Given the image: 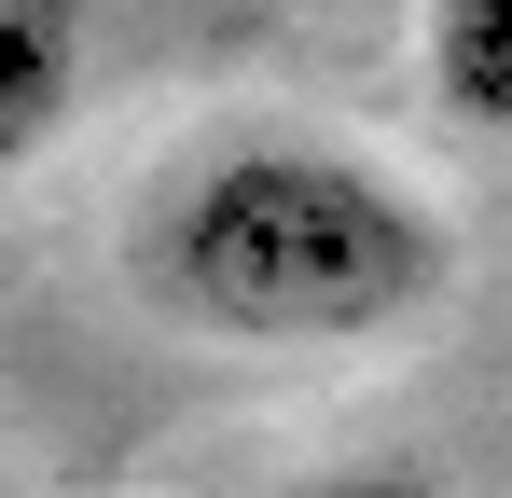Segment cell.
Listing matches in <instances>:
<instances>
[{
  "label": "cell",
  "instance_id": "1",
  "mask_svg": "<svg viewBox=\"0 0 512 498\" xmlns=\"http://www.w3.org/2000/svg\"><path fill=\"white\" fill-rule=\"evenodd\" d=\"M125 291L194 346L333 360L388 346L457 291V208L374 139L319 125H222L139 180L125 208Z\"/></svg>",
  "mask_w": 512,
  "mask_h": 498
},
{
  "label": "cell",
  "instance_id": "2",
  "mask_svg": "<svg viewBox=\"0 0 512 498\" xmlns=\"http://www.w3.org/2000/svg\"><path fill=\"white\" fill-rule=\"evenodd\" d=\"M84 56H97V0H0V166H28L70 125Z\"/></svg>",
  "mask_w": 512,
  "mask_h": 498
},
{
  "label": "cell",
  "instance_id": "3",
  "mask_svg": "<svg viewBox=\"0 0 512 498\" xmlns=\"http://www.w3.org/2000/svg\"><path fill=\"white\" fill-rule=\"evenodd\" d=\"M416 83L457 139H512V0H416Z\"/></svg>",
  "mask_w": 512,
  "mask_h": 498
},
{
  "label": "cell",
  "instance_id": "4",
  "mask_svg": "<svg viewBox=\"0 0 512 498\" xmlns=\"http://www.w3.org/2000/svg\"><path fill=\"white\" fill-rule=\"evenodd\" d=\"M250 498H457L429 457H319V471H291V485H250Z\"/></svg>",
  "mask_w": 512,
  "mask_h": 498
}]
</instances>
